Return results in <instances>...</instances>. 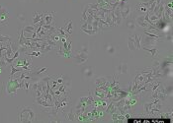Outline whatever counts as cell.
Returning <instances> with one entry per match:
<instances>
[{"instance_id":"cell-12","label":"cell","mask_w":173,"mask_h":123,"mask_svg":"<svg viewBox=\"0 0 173 123\" xmlns=\"http://www.w3.org/2000/svg\"><path fill=\"white\" fill-rule=\"evenodd\" d=\"M128 47L131 51H134L136 49V45H135V43H134V38H133V35H130L128 37Z\"/></svg>"},{"instance_id":"cell-17","label":"cell","mask_w":173,"mask_h":123,"mask_svg":"<svg viewBox=\"0 0 173 123\" xmlns=\"http://www.w3.org/2000/svg\"><path fill=\"white\" fill-rule=\"evenodd\" d=\"M17 18H18L19 22H21V23L26 22V15L24 13H19L18 15H17Z\"/></svg>"},{"instance_id":"cell-20","label":"cell","mask_w":173,"mask_h":123,"mask_svg":"<svg viewBox=\"0 0 173 123\" xmlns=\"http://www.w3.org/2000/svg\"><path fill=\"white\" fill-rule=\"evenodd\" d=\"M68 120H70V121H73V119H74V115H73V112L72 111H70L69 113H68Z\"/></svg>"},{"instance_id":"cell-7","label":"cell","mask_w":173,"mask_h":123,"mask_svg":"<svg viewBox=\"0 0 173 123\" xmlns=\"http://www.w3.org/2000/svg\"><path fill=\"white\" fill-rule=\"evenodd\" d=\"M82 74H83L84 78L89 79V78H91L92 76H93L94 71H93V69H92L91 67H85V68H83V70H82Z\"/></svg>"},{"instance_id":"cell-11","label":"cell","mask_w":173,"mask_h":123,"mask_svg":"<svg viewBox=\"0 0 173 123\" xmlns=\"http://www.w3.org/2000/svg\"><path fill=\"white\" fill-rule=\"evenodd\" d=\"M117 70L119 71V73L121 74H127L128 72V64L127 63H120L118 65Z\"/></svg>"},{"instance_id":"cell-22","label":"cell","mask_w":173,"mask_h":123,"mask_svg":"<svg viewBox=\"0 0 173 123\" xmlns=\"http://www.w3.org/2000/svg\"><path fill=\"white\" fill-rule=\"evenodd\" d=\"M20 1H24V0H20Z\"/></svg>"},{"instance_id":"cell-14","label":"cell","mask_w":173,"mask_h":123,"mask_svg":"<svg viewBox=\"0 0 173 123\" xmlns=\"http://www.w3.org/2000/svg\"><path fill=\"white\" fill-rule=\"evenodd\" d=\"M127 28L130 31H134L136 29V23L134 20H129L127 21Z\"/></svg>"},{"instance_id":"cell-1","label":"cell","mask_w":173,"mask_h":123,"mask_svg":"<svg viewBox=\"0 0 173 123\" xmlns=\"http://www.w3.org/2000/svg\"><path fill=\"white\" fill-rule=\"evenodd\" d=\"M19 122H34L36 121V113L33 108L29 106H19L18 108Z\"/></svg>"},{"instance_id":"cell-4","label":"cell","mask_w":173,"mask_h":123,"mask_svg":"<svg viewBox=\"0 0 173 123\" xmlns=\"http://www.w3.org/2000/svg\"><path fill=\"white\" fill-rule=\"evenodd\" d=\"M55 20V12H44L43 13V21L45 25H52Z\"/></svg>"},{"instance_id":"cell-10","label":"cell","mask_w":173,"mask_h":123,"mask_svg":"<svg viewBox=\"0 0 173 123\" xmlns=\"http://www.w3.org/2000/svg\"><path fill=\"white\" fill-rule=\"evenodd\" d=\"M137 11L145 14V13H147L148 12V9H147V6H146V3H138V5L137 6Z\"/></svg>"},{"instance_id":"cell-18","label":"cell","mask_w":173,"mask_h":123,"mask_svg":"<svg viewBox=\"0 0 173 123\" xmlns=\"http://www.w3.org/2000/svg\"><path fill=\"white\" fill-rule=\"evenodd\" d=\"M107 52L109 53V54H114V53L116 52V49H115V47L113 45H108L107 46Z\"/></svg>"},{"instance_id":"cell-8","label":"cell","mask_w":173,"mask_h":123,"mask_svg":"<svg viewBox=\"0 0 173 123\" xmlns=\"http://www.w3.org/2000/svg\"><path fill=\"white\" fill-rule=\"evenodd\" d=\"M133 38H134V43H135V45H136V49H140L141 48V45H140V43H141V35H133Z\"/></svg>"},{"instance_id":"cell-3","label":"cell","mask_w":173,"mask_h":123,"mask_svg":"<svg viewBox=\"0 0 173 123\" xmlns=\"http://www.w3.org/2000/svg\"><path fill=\"white\" fill-rule=\"evenodd\" d=\"M87 59H88L87 53L82 52V51H78L73 57V60L76 64H83L84 62L87 61Z\"/></svg>"},{"instance_id":"cell-15","label":"cell","mask_w":173,"mask_h":123,"mask_svg":"<svg viewBox=\"0 0 173 123\" xmlns=\"http://www.w3.org/2000/svg\"><path fill=\"white\" fill-rule=\"evenodd\" d=\"M23 33L24 34H27V33H29V34H32V33H35V28L33 26H27V27H24L23 29Z\"/></svg>"},{"instance_id":"cell-21","label":"cell","mask_w":173,"mask_h":123,"mask_svg":"<svg viewBox=\"0 0 173 123\" xmlns=\"http://www.w3.org/2000/svg\"><path fill=\"white\" fill-rule=\"evenodd\" d=\"M2 7H3V6H2V5H0V9L2 8Z\"/></svg>"},{"instance_id":"cell-16","label":"cell","mask_w":173,"mask_h":123,"mask_svg":"<svg viewBox=\"0 0 173 123\" xmlns=\"http://www.w3.org/2000/svg\"><path fill=\"white\" fill-rule=\"evenodd\" d=\"M144 49H145V50H146V51H148V52H150V54H151L152 56H155V54L158 52V50H157V49H156L155 47H153V48H151V47H150V48H147V47H144Z\"/></svg>"},{"instance_id":"cell-6","label":"cell","mask_w":173,"mask_h":123,"mask_svg":"<svg viewBox=\"0 0 173 123\" xmlns=\"http://www.w3.org/2000/svg\"><path fill=\"white\" fill-rule=\"evenodd\" d=\"M137 24L139 27L146 28V29H147V28L149 27V24L146 22V18H145V15H139V16L137 18Z\"/></svg>"},{"instance_id":"cell-13","label":"cell","mask_w":173,"mask_h":123,"mask_svg":"<svg viewBox=\"0 0 173 123\" xmlns=\"http://www.w3.org/2000/svg\"><path fill=\"white\" fill-rule=\"evenodd\" d=\"M107 83V80L105 77H99V78H97V79L95 80V84H96V86H103V85H105Z\"/></svg>"},{"instance_id":"cell-5","label":"cell","mask_w":173,"mask_h":123,"mask_svg":"<svg viewBox=\"0 0 173 123\" xmlns=\"http://www.w3.org/2000/svg\"><path fill=\"white\" fill-rule=\"evenodd\" d=\"M64 31L67 34V35H71L73 31V22L72 20H66L65 24H64V27L62 28Z\"/></svg>"},{"instance_id":"cell-9","label":"cell","mask_w":173,"mask_h":123,"mask_svg":"<svg viewBox=\"0 0 173 123\" xmlns=\"http://www.w3.org/2000/svg\"><path fill=\"white\" fill-rule=\"evenodd\" d=\"M43 19V13H39V12H34L33 14V24L36 25L39 22H41Z\"/></svg>"},{"instance_id":"cell-19","label":"cell","mask_w":173,"mask_h":123,"mask_svg":"<svg viewBox=\"0 0 173 123\" xmlns=\"http://www.w3.org/2000/svg\"><path fill=\"white\" fill-rule=\"evenodd\" d=\"M115 110V107H114V106L113 105H110L109 106H108V109H107V112H113Z\"/></svg>"},{"instance_id":"cell-2","label":"cell","mask_w":173,"mask_h":123,"mask_svg":"<svg viewBox=\"0 0 173 123\" xmlns=\"http://www.w3.org/2000/svg\"><path fill=\"white\" fill-rule=\"evenodd\" d=\"M9 17L10 13L7 9H5L4 7H2V8L0 9V28L8 25Z\"/></svg>"}]
</instances>
